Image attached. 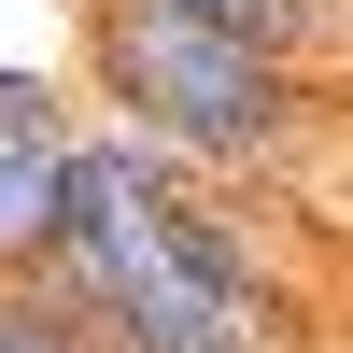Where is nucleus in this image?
Here are the masks:
<instances>
[{
    "mask_svg": "<svg viewBox=\"0 0 353 353\" xmlns=\"http://www.w3.org/2000/svg\"><path fill=\"white\" fill-rule=\"evenodd\" d=\"M57 156H71V71L0 57V283H43V241H57Z\"/></svg>",
    "mask_w": 353,
    "mask_h": 353,
    "instance_id": "2",
    "label": "nucleus"
},
{
    "mask_svg": "<svg viewBox=\"0 0 353 353\" xmlns=\"http://www.w3.org/2000/svg\"><path fill=\"white\" fill-rule=\"evenodd\" d=\"M184 14L254 43V57H283V71H311V85H339V0H184Z\"/></svg>",
    "mask_w": 353,
    "mask_h": 353,
    "instance_id": "3",
    "label": "nucleus"
},
{
    "mask_svg": "<svg viewBox=\"0 0 353 353\" xmlns=\"http://www.w3.org/2000/svg\"><path fill=\"white\" fill-rule=\"evenodd\" d=\"M0 353H99V325L57 283H0Z\"/></svg>",
    "mask_w": 353,
    "mask_h": 353,
    "instance_id": "4",
    "label": "nucleus"
},
{
    "mask_svg": "<svg viewBox=\"0 0 353 353\" xmlns=\"http://www.w3.org/2000/svg\"><path fill=\"white\" fill-rule=\"evenodd\" d=\"M85 99L128 113L198 184H283L339 128V85L283 71V57L226 43V28H198L184 0H85Z\"/></svg>",
    "mask_w": 353,
    "mask_h": 353,
    "instance_id": "1",
    "label": "nucleus"
}]
</instances>
